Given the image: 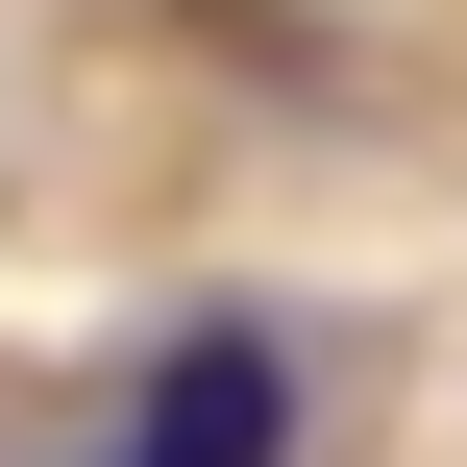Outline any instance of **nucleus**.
Here are the masks:
<instances>
[{"mask_svg":"<svg viewBox=\"0 0 467 467\" xmlns=\"http://www.w3.org/2000/svg\"><path fill=\"white\" fill-rule=\"evenodd\" d=\"M123 467H296V345H271V320H197V345L148 369Z\"/></svg>","mask_w":467,"mask_h":467,"instance_id":"nucleus-1","label":"nucleus"}]
</instances>
